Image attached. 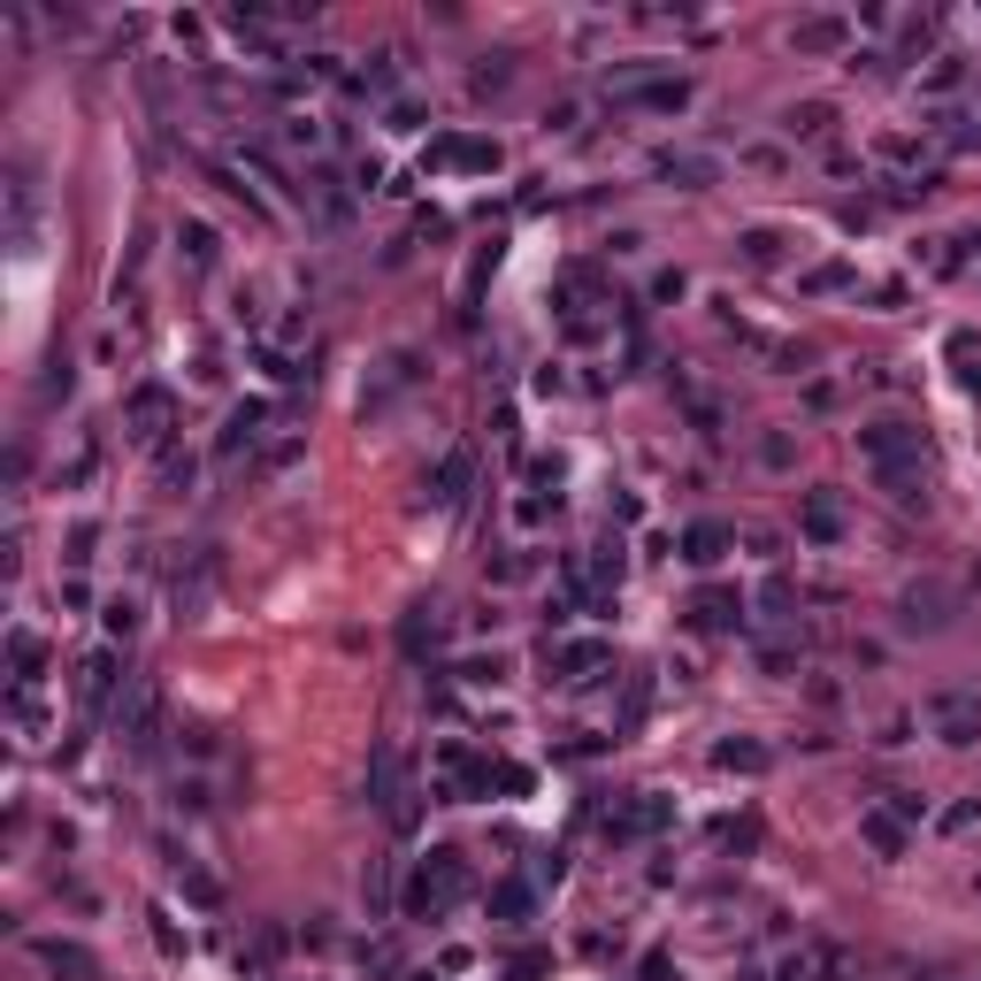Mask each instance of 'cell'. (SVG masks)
<instances>
[{"label": "cell", "mask_w": 981, "mask_h": 981, "mask_svg": "<svg viewBox=\"0 0 981 981\" xmlns=\"http://www.w3.org/2000/svg\"><path fill=\"white\" fill-rule=\"evenodd\" d=\"M843 284H851V269H843V261H828V269L806 277V292H843Z\"/></svg>", "instance_id": "obj_46"}, {"label": "cell", "mask_w": 981, "mask_h": 981, "mask_svg": "<svg viewBox=\"0 0 981 981\" xmlns=\"http://www.w3.org/2000/svg\"><path fill=\"white\" fill-rule=\"evenodd\" d=\"M667 813H675V806H667L659 790H637L629 806H614V813L599 820V828H606V843H637V836H653V828H667Z\"/></svg>", "instance_id": "obj_13"}, {"label": "cell", "mask_w": 981, "mask_h": 981, "mask_svg": "<svg viewBox=\"0 0 981 981\" xmlns=\"http://www.w3.org/2000/svg\"><path fill=\"white\" fill-rule=\"evenodd\" d=\"M653 300H682V269H659V277H653Z\"/></svg>", "instance_id": "obj_52"}, {"label": "cell", "mask_w": 981, "mask_h": 981, "mask_svg": "<svg viewBox=\"0 0 981 981\" xmlns=\"http://www.w3.org/2000/svg\"><path fill=\"white\" fill-rule=\"evenodd\" d=\"M721 552H729V521H690V529H682V560H690V568H713Z\"/></svg>", "instance_id": "obj_24"}, {"label": "cell", "mask_w": 981, "mask_h": 981, "mask_svg": "<svg viewBox=\"0 0 981 981\" xmlns=\"http://www.w3.org/2000/svg\"><path fill=\"white\" fill-rule=\"evenodd\" d=\"M123 422H131V438H139V445H162L169 422H176V399H169V384H139V391L123 399Z\"/></svg>", "instance_id": "obj_12"}, {"label": "cell", "mask_w": 981, "mask_h": 981, "mask_svg": "<svg viewBox=\"0 0 981 981\" xmlns=\"http://www.w3.org/2000/svg\"><path fill=\"white\" fill-rule=\"evenodd\" d=\"M468 476H476V453H468V445H453V453L438 461V476H430V506H461Z\"/></svg>", "instance_id": "obj_18"}, {"label": "cell", "mask_w": 981, "mask_h": 981, "mask_svg": "<svg viewBox=\"0 0 981 981\" xmlns=\"http://www.w3.org/2000/svg\"><path fill=\"white\" fill-rule=\"evenodd\" d=\"M461 897H468V859H461L453 843L422 851L414 874H407V920H445Z\"/></svg>", "instance_id": "obj_1"}, {"label": "cell", "mask_w": 981, "mask_h": 981, "mask_svg": "<svg viewBox=\"0 0 981 981\" xmlns=\"http://www.w3.org/2000/svg\"><path fill=\"white\" fill-rule=\"evenodd\" d=\"M277 139H284V147H308V154H315V147H323V131H315V123H308V116H292V123H284V131H277Z\"/></svg>", "instance_id": "obj_44"}, {"label": "cell", "mask_w": 981, "mask_h": 981, "mask_svg": "<svg viewBox=\"0 0 981 981\" xmlns=\"http://www.w3.org/2000/svg\"><path fill=\"white\" fill-rule=\"evenodd\" d=\"M759 614H767V622H790V614H798V591H790V575H767V583H759Z\"/></svg>", "instance_id": "obj_34"}, {"label": "cell", "mask_w": 981, "mask_h": 981, "mask_svg": "<svg viewBox=\"0 0 981 981\" xmlns=\"http://www.w3.org/2000/svg\"><path fill=\"white\" fill-rule=\"evenodd\" d=\"M552 974V951H514V967H506V981H545Z\"/></svg>", "instance_id": "obj_42"}, {"label": "cell", "mask_w": 981, "mask_h": 981, "mask_svg": "<svg viewBox=\"0 0 981 981\" xmlns=\"http://www.w3.org/2000/svg\"><path fill=\"white\" fill-rule=\"evenodd\" d=\"M506 77H514V54H490L484 69H476V77H468V93H476V100H484V93H498V85H506Z\"/></svg>", "instance_id": "obj_39"}, {"label": "cell", "mask_w": 981, "mask_h": 981, "mask_svg": "<svg viewBox=\"0 0 981 981\" xmlns=\"http://www.w3.org/2000/svg\"><path fill=\"white\" fill-rule=\"evenodd\" d=\"M974 820H981V798H967V806H951V813H944V828L959 836V828H974Z\"/></svg>", "instance_id": "obj_51"}, {"label": "cell", "mask_w": 981, "mask_h": 981, "mask_svg": "<svg viewBox=\"0 0 981 981\" xmlns=\"http://www.w3.org/2000/svg\"><path fill=\"white\" fill-rule=\"evenodd\" d=\"M176 254H184V269H215V230L207 223H176Z\"/></svg>", "instance_id": "obj_32"}, {"label": "cell", "mask_w": 981, "mask_h": 981, "mask_svg": "<svg viewBox=\"0 0 981 981\" xmlns=\"http://www.w3.org/2000/svg\"><path fill=\"white\" fill-rule=\"evenodd\" d=\"M8 667H15V682H39V667H46V645H39L31 629H8Z\"/></svg>", "instance_id": "obj_31"}, {"label": "cell", "mask_w": 981, "mask_h": 981, "mask_svg": "<svg viewBox=\"0 0 981 981\" xmlns=\"http://www.w3.org/2000/svg\"><path fill=\"white\" fill-rule=\"evenodd\" d=\"M422 376H430V368H422V353H414V345H391V353L368 368V384H360V422H384V414H391V407H399Z\"/></svg>", "instance_id": "obj_2"}, {"label": "cell", "mask_w": 981, "mask_h": 981, "mask_svg": "<svg viewBox=\"0 0 981 981\" xmlns=\"http://www.w3.org/2000/svg\"><path fill=\"white\" fill-rule=\"evenodd\" d=\"M192 476H200V461H192L184 445H169V453H162V484L169 490H192Z\"/></svg>", "instance_id": "obj_38"}, {"label": "cell", "mask_w": 981, "mask_h": 981, "mask_svg": "<svg viewBox=\"0 0 981 981\" xmlns=\"http://www.w3.org/2000/svg\"><path fill=\"white\" fill-rule=\"evenodd\" d=\"M529 874H537V882H560V874H568V859H560V851H537V866H529Z\"/></svg>", "instance_id": "obj_50"}, {"label": "cell", "mask_w": 981, "mask_h": 981, "mask_svg": "<svg viewBox=\"0 0 981 981\" xmlns=\"http://www.w3.org/2000/svg\"><path fill=\"white\" fill-rule=\"evenodd\" d=\"M100 622H108V637H116V645H131V637H139V599H108V606H100Z\"/></svg>", "instance_id": "obj_36"}, {"label": "cell", "mask_w": 981, "mask_h": 981, "mask_svg": "<svg viewBox=\"0 0 981 981\" xmlns=\"http://www.w3.org/2000/svg\"><path fill=\"white\" fill-rule=\"evenodd\" d=\"M690 622H698V629H713V637H729V629L744 622V599H736V591H698Z\"/></svg>", "instance_id": "obj_21"}, {"label": "cell", "mask_w": 981, "mask_h": 981, "mask_svg": "<svg viewBox=\"0 0 981 981\" xmlns=\"http://www.w3.org/2000/svg\"><path fill=\"white\" fill-rule=\"evenodd\" d=\"M31 959H39L54 981H100V959H93L85 944H62V936H31Z\"/></svg>", "instance_id": "obj_16"}, {"label": "cell", "mask_w": 981, "mask_h": 981, "mask_svg": "<svg viewBox=\"0 0 981 981\" xmlns=\"http://www.w3.org/2000/svg\"><path fill=\"white\" fill-rule=\"evenodd\" d=\"M207 599H215V552H192V568L169 575V606H176V622H200Z\"/></svg>", "instance_id": "obj_14"}, {"label": "cell", "mask_w": 981, "mask_h": 981, "mask_svg": "<svg viewBox=\"0 0 981 981\" xmlns=\"http://www.w3.org/2000/svg\"><path fill=\"white\" fill-rule=\"evenodd\" d=\"M490 920H498V928H529V913H537V882H514V874H506V882H490Z\"/></svg>", "instance_id": "obj_17"}, {"label": "cell", "mask_w": 981, "mask_h": 981, "mask_svg": "<svg viewBox=\"0 0 981 981\" xmlns=\"http://www.w3.org/2000/svg\"><path fill=\"white\" fill-rule=\"evenodd\" d=\"M882 813L913 828V820H928V798H920V790H890V806H882Z\"/></svg>", "instance_id": "obj_41"}, {"label": "cell", "mask_w": 981, "mask_h": 981, "mask_svg": "<svg viewBox=\"0 0 981 981\" xmlns=\"http://www.w3.org/2000/svg\"><path fill=\"white\" fill-rule=\"evenodd\" d=\"M959 77H967V62H951V54H944V62H936V69H928V93H951V85H959Z\"/></svg>", "instance_id": "obj_47"}, {"label": "cell", "mask_w": 981, "mask_h": 981, "mask_svg": "<svg viewBox=\"0 0 981 981\" xmlns=\"http://www.w3.org/2000/svg\"><path fill=\"white\" fill-rule=\"evenodd\" d=\"M951 606H959L951 583H913L897 599V629H951Z\"/></svg>", "instance_id": "obj_15"}, {"label": "cell", "mask_w": 981, "mask_h": 981, "mask_svg": "<svg viewBox=\"0 0 981 981\" xmlns=\"http://www.w3.org/2000/svg\"><path fill=\"white\" fill-rule=\"evenodd\" d=\"M920 713L944 744H981V690H936Z\"/></svg>", "instance_id": "obj_7"}, {"label": "cell", "mask_w": 981, "mask_h": 981, "mask_svg": "<svg viewBox=\"0 0 981 981\" xmlns=\"http://www.w3.org/2000/svg\"><path fill=\"white\" fill-rule=\"evenodd\" d=\"M659 176H675V184H713L721 176V162L713 154H690V147H667V154H653Z\"/></svg>", "instance_id": "obj_22"}, {"label": "cell", "mask_w": 981, "mask_h": 981, "mask_svg": "<svg viewBox=\"0 0 981 981\" xmlns=\"http://www.w3.org/2000/svg\"><path fill=\"white\" fill-rule=\"evenodd\" d=\"M637 981H682V967H675L667 951H645V959H637Z\"/></svg>", "instance_id": "obj_43"}, {"label": "cell", "mask_w": 981, "mask_h": 981, "mask_svg": "<svg viewBox=\"0 0 981 981\" xmlns=\"http://www.w3.org/2000/svg\"><path fill=\"white\" fill-rule=\"evenodd\" d=\"M368 798L391 828H414V790H407V752L399 744H376L368 752Z\"/></svg>", "instance_id": "obj_4"}, {"label": "cell", "mask_w": 981, "mask_h": 981, "mask_svg": "<svg viewBox=\"0 0 981 981\" xmlns=\"http://www.w3.org/2000/svg\"><path fill=\"white\" fill-rule=\"evenodd\" d=\"M116 721H123V752L131 759H154L162 752V690L154 682H131V698H123Z\"/></svg>", "instance_id": "obj_5"}, {"label": "cell", "mask_w": 981, "mask_h": 981, "mask_svg": "<svg viewBox=\"0 0 981 981\" xmlns=\"http://www.w3.org/2000/svg\"><path fill=\"white\" fill-rule=\"evenodd\" d=\"M269 414H277L269 399H238V407L223 414V438H215V468H238V461H246V453L261 445V430H269Z\"/></svg>", "instance_id": "obj_6"}, {"label": "cell", "mask_w": 981, "mask_h": 981, "mask_svg": "<svg viewBox=\"0 0 981 981\" xmlns=\"http://www.w3.org/2000/svg\"><path fill=\"white\" fill-rule=\"evenodd\" d=\"M767 744H752V736H729V744H713V767L721 775H767Z\"/></svg>", "instance_id": "obj_25"}, {"label": "cell", "mask_w": 981, "mask_h": 981, "mask_svg": "<svg viewBox=\"0 0 981 981\" xmlns=\"http://www.w3.org/2000/svg\"><path fill=\"white\" fill-rule=\"evenodd\" d=\"M438 783H445V798H453V806H468V798H484L498 775H490L461 736H445V744H438Z\"/></svg>", "instance_id": "obj_9"}, {"label": "cell", "mask_w": 981, "mask_h": 981, "mask_svg": "<svg viewBox=\"0 0 981 981\" xmlns=\"http://www.w3.org/2000/svg\"><path fill=\"white\" fill-rule=\"evenodd\" d=\"M176 882H184V897H192V905H223V882H215V874H200V866H184V859H176Z\"/></svg>", "instance_id": "obj_37"}, {"label": "cell", "mask_w": 981, "mask_h": 981, "mask_svg": "<svg viewBox=\"0 0 981 981\" xmlns=\"http://www.w3.org/2000/svg\"><path fill=\"white\" fill-rule=\"evenodd\" d=\"M859 836H866L882 859H897V851H905V820H890V813H859Z\"/></svg>", "instance_id": "obj_33"}, {"label": "cell", "mask_w": 981, "mask_h": 981, "mask_svg": "<svg viewBox=\"0 0 981 981\" xmlns=\"http://www.w3.org/2000/svg\"><path fill=\"white\" fill-rule=\"evenodd\" d=\"M759 461L767 468H790V438H759Z\"/></svg>", "instance_id": "obj_48"}, {"label": "cell", "mask_w": 981, "mask_h": 981, "mask_svg": "<svg viewBox=\"0 0 981 981\" xmlns=\"http://www.w3.org/2000/svg\"><path fill=\"white\" fill-rule=\"evenodd\" d=\"M93 560V521H77V537H69V568H85Z\"/></svg>", "instance_id": "obj_49"}, {"label": "cell", "mask_w": 981, "mask_h": 981, "mask_svg": "<svg viewBox=\"0 0 981 981\" xmlns=\"http://www.w3.org/2000/svg\"><path fill=\"white\" fill-rule=\"evenodd\" d=\"M360 905H368V920H384V913H391V859H384V851H376V859H368V874H360Z\"/></svg>", "instance_id": "obj_29"}, {"label": "cell", "mask_w": 981, "mask_h": 981, "mask_svg": "<svg viewBox=\"0 0 981 981\" xmlns=\"http://www.w3.org/2000/svg\"><path fill=\"white\" fill-rule=\"evenodd\" d=\"M798 529H806L813 545H836V537H843V506H836V490H806V506H798Z\"/></svg>", "instance_id": "obj_20"}, {"label": "cell", "mask_w": 981, "mask_h": 981, "mask_svg": "<svg viewBox=\"0 0 981 981\" xmlns=\"http://www.w3.org/2000/svg\"><path fill=\"white\" fill-rule=\"evenodd\" d=\"M116 690H123V653H116V645H100V653L77 659V705H85V713H108Z\"/></svg>", "instance_id": "obj_11"}, {"label": "cell", "mask_w": 981, "mask_h": 981, "mask_svg": "<svg viewBox=\"0 0 981 981\" xmlns=\"http://www.w3.org/2000/svg\"><path fill=\"white\" fill-rule=\"evenodd\" d=\"M430 162L438 169H498V139H438L430 147ZM422 162V169H430Z\"/></svg>", "instance_id": "obj_19"}, {"label": "cell", "mask_w": 981, "mask_h": 981, "mask_svg": "<svg viewBox=\"0 0 981 981\" xmlns=\"http://www.w3.org/2000/svg\"><path fill=\"white\" fill-rule=\"evenodd\" d=\"M391 85H399V54H376L368 69H353V77H345V93H353V100H384Z\"/></svg>", "instance_id": "obj_27"}, {"label": "cell", "mask_w": 981, "mask_h": 981, "mask_svg": "<svg viewBox=\"0 0 981 981\" xmlns=\"http://www.w3.org/2000/svg\"><path fill=\"white\" fill-rule=\"evenodd\" d=\"M300 207H308V215H315V223H323V230H345V223H353V184H345V176H337V169H308V176H300Z\"/></svg>", "instance_id": "obj_8"}, {"label": "cell", "mask_w": 981, "mask_h": 981, "mask_svg": "<svg viewBox=\"0 0 981 981\" xmlns=\"http://www.w3.org/2000/svg\"><path fill=\"white\" fill-rule=\"evenodd\" d=\"M736 254H744V261H752V269H775V261H783V254H790V238H783V230H767V223H759V230H744V238H736Z\"/></svg>", "instance_id": "obj_28"}, {"label": "cell", "mask_w": 981, "mask_h": 981, "mask_svg": "<svg viewBox=\"0 0 981 981\" xmlns=\"http://www.w3.org/2000/svg\"><path fill=\"white\" fill-rule=\"evenodd\" d=\"M645 705H653V682L637 675V682H629V705H622V729H637V721H645Z\"/></svg>", "instance_id": "obj_45"}, {"label": "cell", "mask_w": 981, "mask_h": 981, "mask_svg": "<svg viewBox=\"0 0 981 981\" xmlns=\"http://www.w3.org/2000/svg\"><path fill=\"white\" fill-rule=\"evenodd\" d=\"M399 645L422 659V653H438L445 645V622H438V606H407V622H399Z\"/></svg>", "instance_id": "obj_26"}, {"label": "cell", "mask_w": 981, "mask_h": 981, "mask_svg": "<svg viewBox=\"0 0 981 981\" xmlns=\"http://www.w3.org/2000/svg\"><path fill=\"white\" fill-rule=\"evenodd\" d=\"M828 116H836L828 100H806V108H790V116H783V131H790V139H820V131H828Z\"/></svg>", "instance_id": "obj_35"}, {"label": "cell", "mask_w": 981, "mask_h": 981, "mask_svg": "<svg viewBox=\"0 0 981 981\" xmlns=\"http://www.w3.org/2000/svg\"><path fill=\"white\" fill-rule=\"evenodd\" d=\"M859 453H866V468H874V476H897V468H928V445H920V430H913V422H897V414H882V422H859Z\"/></svg>", "instance_id": "obj_3"}, {"label": "cell", "mask_w": 981, "mask_h": 981, "mask_svg": "<svg viewBox=\"0 0 981 981\" xmlns=\"http://www.w3.org/2000/svg\"><path fill=\"white\" fill-rule=\"evenodd\" d=\"M461 682H476V690H490V682H506V659L484 653V659H461Z\"/></svg>", "instance_id": "obj_40"}, {"label": "cell", "mask_w": 981, "mask_h": 981, "mask_svg": "<svg viewBox=\"0 0 981 981\" xmlns=\"http://www.w3.org/2000/svg\"><path fill=\"white\" fill-rule=\"evenodd\" d=\"M545 667H552V682H591L614 667V645L606 637H560V645H545Z\"/></svg>", "instance_id": "obj_10"}, {"label": "cell", "mask_w": 981, "mask_h": 981, "mask_svg": "<svg viewBox=\"0 0 981 981\" xmlns=\"http://www.w3.org/2000/svg\"><path fill=\"white\" fill-rule=\"evenodd\" d=\"M843 39H851V23H843V15H806V23L790 31V46H798V54H836Z\"/></svg>", "instance_id": "obj_23"}, {"label": "cell", "mask_w": 981, "mask_h": 981, "mask_svg": "<svg viewBox=\"0 0 981 981\" xmlns=\"http://www.w3.org/2000/svg\"><path fill=\"white\" fill-rule=\"evenodd\" d=\"M828 967H836V951H820V944H806V951H790V959L775 967V981H828Z\"/></svg>", "instance_id": "obj_30"}]
</instances>
